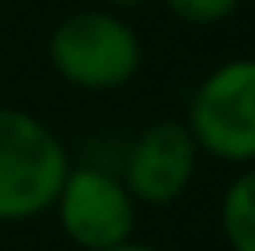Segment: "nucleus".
<instances>
[{"instance_id": "nucleus-1", "label": "nucleus", "mask_w": 255, "mask_h": 251, "mask_svg": "<svg viewBox=\"0 0 255 251\" xmlns=\"http://www.w3.org/2000/svg\"><path fill=\"white\" fill-rule=\"evenodd\" d=\"M48 67L70 89L82 92H115L129 85L144 63L140 33L111 7H82L63 15L45 45Z\"/></svg>"}, {"instance_id": "nucleus-2", "label": "nucleus", "mask_w": 255, "mask_h": 251, "mask_svg": "<svg viewBox=\"0 0 255 251\" xmlns=\"http://www.w3.org/2000/svg\"><path fill=\"white\" fill-rule=\"evenodd\" d=\"M70 163L67 144L48 122L22 107H0V222L41 218L52 211Z\"/></svg>"}, {"instance_id": "nucleus-3", "label": "nucleus", "mask_w": 255, "mask_h": 251, "mask_svg": "<svg viewBox=\"0 0 255 251\" xmlns=\"http://www.w3.org/2000/svg\"><path fill=\"white\" fill-rule=\"evenodd\" d=\"M185 129L200 155L230 167H255V56H233L196 82Z\"/></svg>"}, {"instance_id": "nucleus-4", "label": "nucleus", "mask_w": 255, "mask_h": 251, "mask_svg": "<svg viewBox=\"0 0 255 251\" xmlns=\"http://www.w3.org/2000/svg\"><path fill=\"white\" fill-rule=\"evenodd\" d=\"M63 237L82 251H108L133 240L137 203L115 170L104 167H70L52 203Z\"/></svg>"}, {"instance_id": "nucleus-5", "label": "nucleus", "mask_w": 255, "mask_h": 251, "mask_svg": "<svg viewBox=\"0 0 255 251\" xmlns=\"http://www.w3.org/2000/svg\"><path fill=\"white\" fill-rule=\"evenodd\" d=\"M200 167V148L185 122H155L129 141L122 159V185L137 207H170L189 192Z\"/></svg>"}, {"instance_id": "nucleus-6", "label": "nucleus", "mask_w": 255, "mask_h": 251, "mask_svg": "<svg viewBox=\"0 0 255 251\" xmlns=\"http://www.w3.org/2000/svg\"><path fill=\"white\" fill-rule=\"evenodd\" d=\"M218 226L230 251H255V167H241L218 203Z\"/></svg>"}, {"instance_id": "nucleus-7", "label": "nucleus", "mask_w": 255, "mask_h": 251, "mask_svg": "<svg viewBox=\"0 0 255 251\" xmlns=\"http://www.w3.org/2000/svg\"><path fill=\"white\" fill-rule=\"evenodd\" d=\"M159 4H163L181 26L207 30V26L230 22L233 15H237V7H241V0H159Z\"/></svg>"}, {"instance_id": "nucleus-8", "label": "nucleus", "mask_w": 255, "mask_h": 251, "mask_svg": "<svg viewBox=\"0 0 255 251\" xmlns=\"http://www.w3.org/2000/svg\"><path fill=\"white\" fill-rule=\"evenodd\" d=\"M93 4L111 7V11H129V7H144V4H152V0H93Z\"/></svg>"}, {"instance_id": "nucleus-9", "label": "nucleus", "mask_w": 255, "mask_h": 251, "mask_svg": "<svg viewBox=\"0 0 255 251\" xmlns=\"http://www.w3.org/2000/svg\"><path fill=\"white\" fill-rule=\"evenodd\" d=\"M108 251H166V248H155V244H140V240H126L119 248H108Z\"/></svg>"}]
</instances>
